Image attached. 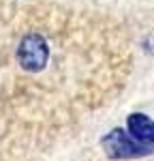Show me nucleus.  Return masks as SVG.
I'll return each mask as SVG.
<instances>
[{
  "mask_svg": "<svg viewBox=\"0 0 154 161\" xmlns=\"http://www.w3.org/2000/svg\"><path fill=\"white\" fill-rule=\"evenodd\" d=\"M128 133L141 144L154 142V120H150L146 114H131L128 116Z\"/></svg>",
  "mask_w": 154,
  "mask_h": 161,
  "instance_id": "obj_3",
  "label": "nucleus"
},
{
  "mask_svg": "<svg viewBox=\"0 0 154 161\" xmlns=\"http://www.w3.org/2000/svg\"><path fill=\"white\" fill-rule=\"evenodd\" d=\"M103 146L109 153V157H137V155H146V150H148L131 133H124L120 129L103 137Z\"/></svg>",
  "mask_w": 154,
  "mask_h": 161,
  "instance_id": "obj_2",
  "label": "nucleus"
},
{
  "mask_svg": "<svg viewBox=\"0 0 154 161\" xmlns=\"http://www.w3.org/2000/svg\"><path fill=\"white\" fill-rule=\"evenodd\" d=\"M49 58V47H47V41L37 35V32H30L19 41V47H17V60L22 64V69L26 71H41Z\"/></svg>",
  "mask_w": 154,
  "mask_h": 161,
  "instance_id": "obj_1",
  "label": "nucleus"
}]
</instances>
